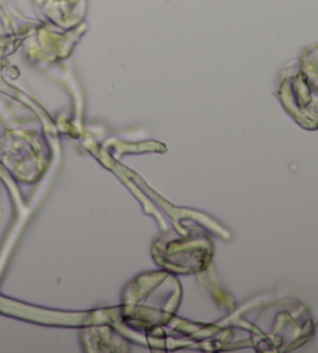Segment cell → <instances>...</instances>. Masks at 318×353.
<instances>
[{
  "mask_svg": "<svg viewBox=\"0 0 318 353\" xmlns=\"http://www.w3.org/2000/svg\"><path fill=\"white\" fill-rule=\"evenodd\" d=\"M281 101L299 125L318 130V94L299 72L281 84Z\"/></svg>",
  "mask_w": 318,
  "mask_h": 353,
  "instance_id": "obj_1",
  "label": "cell"
},
{
  "mask_svg": "<svg viewBox=\"0 0 318 353\" xmlns=\"http://www.w3.org/2000/svg\"><path fill=\"white\" fill-rule=\"evenodd\" d=\"M299 74L318 94V44L304 48L299 58Z\"/></svg>",
  "mask_w": 318,
  "mask_h": 353,
  "instance_id": "obj_2",
  "label": "cell"
}]
</instances>
